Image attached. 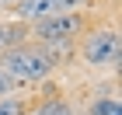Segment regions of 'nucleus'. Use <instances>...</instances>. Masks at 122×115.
I'll list each match as a JSON object with an SVG mask.
<instances>
[{
    "mask_svg": "<svg viewBox=\"0 0 122 115\" xmlns=\"http://www.w3.org/2000/svg\"><path fill=\"white\" fill-rule=\"evenodd\" d=\"M0 70H4L10 80H42V77H49L52 63H49V56L42 52V49L18 45V49H10V52H4Z\"/></svg>",
    "mask_w": 122,
    "mask_h": 115,
    "instance_id": "obj_1",
    "label": "nucleus"
},
{
    "mask_svg": "<svg viewBox=\"0 0 122 115\" xmlns=\"http://www.w3.org/2000/svg\"><path fill=\"white\" fill-rule=\"evenodd\" d=\"M80 31V18L70 14V10H59V14H49V18L38 21V38L49 42V45H63Z\"/></svg>",
    "mask_w": 122,
    "mask_h": 115,
    "instance_id": "obj_2",
    "label": "nucleus"
},
{
    "mask_svg": "<svg viewBox=\"0 0 122 115\" xmlns=\"http://www.w3.org/2000/svg\"><path fill=\"white\" fill-rule=\"evenodd\" d=\"M84 59L91 66H105V63L119 59V35L115 31H94L84 42Z\"/></svg>",
    "mask_w": 122,
    "mask_h": 115,
    "instance_id": "obj_3",
    "label": "nucleus"
},
{
    "mask_svg": "<svg viewBox=\"0 0 122 115\" xmlns=\"http://www.w3.org/2000/svg\"><path fill=\"white\" fill-rule=\"evenodd\" d=\"M14 14H18L21 21H42V18H49V14H59V10H56L52 0H18Z\"/></svg>",
    "mask_w": 122,
    "mask_h": 115,
    "instance_id": "obj_4",
    "label": "nucleus"
},
{
    "mask_svg": "<svg viewBox=\"0 0 122 115\" xmlns=\"http://www.w3.org/2000/svg\"><path fill=\"white\" fill-rule=\"evenodd\" d=\"M21 38H25V25H18V21L0 25V49H4V52L18 49V45H21Z\"/></svg>",
    "mask_w": 122,
    "mask_h": 115,
    "instance_id": "obj_5",
    "label": "nucleus"
},
{
    "mask_svg": "<svg viewBox=\"0 0 122 115\" xmlns=\"http://www.w3.org/2000/svg\"><path fill=\"white\" fill-rule=\"evenodd\" d=\"M94 115H122V108H119V101L108 98V101H98L94 105Z\"/></svg>",
    "mask_w": 122,
    "mask_h": 115,
    "instance_id": "obj_6",
    "label": "nucleus"
},
{
    "mask_svg": "<svg viewBox=\"0 0 122 115\" xmlns=\"http://www.w3.org/2000/svg\"><path fill=\"white\" fill-rule=\"evenodd\" d=\"M38 115H70V108L56 101V105H42V108H38Z\"/></svg>",
    "mask_w": 122,
    "mask_h": 115,
    "instance_id": "obj_7",
    "label": "nucleus"
},
{
    "mask_svg": "<svg viewBox=\"0 0 122 115\" xmlns=\"http://www.w3.org/2000/svg\"><path fill=\"white\" fill-rule=\"evenodd\" d=\"M10 87H14V80H10V77L0 70V98H7V94H10Z\"/></svg>",
    "mask_w": 122,
    "mask_h": 115,
    "instance_id": "obj_8",
    "label": "nucleus"
},
{
    "mask_svg": "<svg viewBox=\"0 0 122 115\" xmlns=\"http://www.w3.org/2000/svg\"><path fill=\"white\" fill-rule=\"evenodd\" d=\"M0 115H18V105L10 98H0Z\"/></svg>",
    "mask_w": 122,
    "mask_h": 115,
    "instance_id": "obj_9",
    "label": "nucleus"
},
{
    "mask_svg": "<svg viewBox=\"0 0 122 115\" xmlns=\"http://www.w3.org/2000/svg\"><path fill=\"white\" fill-rule=\"evenodd\" d=\"M56 4V10H73L77 4H84V0H52Z\"/></svg>",
    "mask_w": 122,
    "mask_h": 115,
    "instance_id": "obj_10",
    "label": "nucleus"
}]
</instances>
